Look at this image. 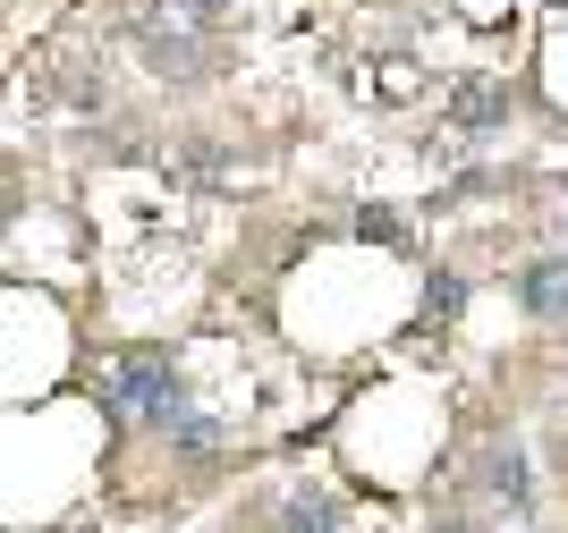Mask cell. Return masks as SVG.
<instances>
[{
	"instance_id": "1",
	"label": "cell",
	"mask_w": 568,
	"mask_h": 533,
	"mask_svg": "<svg viewBox=\"0 0 568 533\" xmlns=\"http://www.w3.org/2000/svg\"><path fill=\"white\" fill-rule=\"evenodd\" d=\"M102 416L128 432H170L187 423V381L170 365V348H119L102 365Z\"/></svg>"
},
{
	"instance_id": "2",
	"label": "cell",
	"mask_w": 568,
	"mask_h": 533,
	"mask_svg": "<svg viewBox=\"0 0 568 533\" xmlns=\"http://www.w3.org/2000/svg\"><path fill=\"white\" fill-rule=\"evenodd\" d=\"M475 483H484V500L509 509V516L535 509V465H526L518 441H493V449H484V458H475Z\"/></svg>"
},
{
	"instance_id": "3",
	"label": "cell",
	"mask_w": 568,
	"mask_h": 533,
	"mask_svg": "<svg viewBox=\"0 0 568 533\" xmlns=\"http://www.w3.org/2000/svg\"><path fill=\"white\" fill-rule=\"evenodd\" d=\"M450 127H458V136H493V127H509V85H500V76H458V85H450Z\"/></svg>"
},
{
	"instance_id": "4",
	"label": "cell",
	"mask_w": 568,
	"mask_h": 533,
	"mask_svg": "<svg viewBox=\"0 0 568 533\" xmlns=\"http://www.w3.org/2000/svg\"><path fill=\"white\" fill-rule=\"evenodd\" d=\"M518 305L535 314V322H568V255L526 263V279H518Z\"/></svg>"
},
{
	"instance_id": "5",
	"label": "cell",
	"mask_w": 568,
	"mask_h": 533,
	"mask_svg": "<svg viewBox=\"0 0 568 533\" xmlns=\"http://www.w3.org/2000/svg\"><path fill=\"white\" fill-rule=\"evenodd\" d=\"M281 533H339V500L332 491H297L281 509Z\"/></svg>"
},
{
	"instance_id": "6",
	"label": "cell",
	"mask_w": 568,
	"mask_h": 533,
	"mask_svg": "<svg viewBox=\"0 0 568 533\" xmlns=\"http://www.w3.org/2000/svg\"><path fill=\"white\" fill-rule=\"evenodd\" d=\"M356 237H365V246H390V255H407V221H399V212H382V204L356 212Z\"/></svg>"
},
{
	"instance_id": "7",
	"label": "cell",
	"mask_w": 568,
	"mask_h": 533,
	"mask_svg": "<svg viewBox=\"0 0 568 533\" xmlns=\"http://www.w3.org/2000/svg\"><path fill=\"white\" fill-rule=\"evenodd\" d=\"M425 314H433V322H450V314H458V279H442V288H433Z\"/></svg>"
},
{
	"instance_id": "8",
	"label": "cell",
	"mask_w": 568,
	"mask_h": 533,
	"mask_svg": "<svg viewBox=\"0 0 568 533\" xmlns=\"http://www.w3.org/2000/svg\"><path fill=\"white\" fill-rule=\"evenodd\" d=\"M433 533H493V525H484V516H458V509H450V516H433Z\"/></svg>"
}]
</instances>
